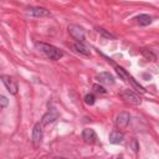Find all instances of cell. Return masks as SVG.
<instances>
[{"mask_svg": "<svg viewBox=\"0 0 159 159\" xmlns=\"http://www.w3.org/2000/svg\"><path fill=\"white\" fill-rule=\"evenodd\" d=\"M27 12L35 17H43V16H48L50 15V11L46 10L45 7H40V6H36V7H29L27 9Z\"/></svg>", "mask_w": 159, "mask_h": 159, "instance_id": "9", "label": "cell"}, {"mask_svg": "<svg viewBox=\"0 0 159 159\" xmlns=\"http://www.w3.org/2000/svg\"><path fill=\"white\" fill-rule=\"evenodd\" d=\"M68 32L75 40H77V42H83L84 41V31L78 25H70L68 26Z\"/></svg>", "mask_w": 159, "mask_h": 159, "instance_id": "3", "label": "cell"}, {"mask_svg": "<svg viewBox=\"0 0 159 159\" xmlns=\"http://www.w3.org/2000/svg\"><path fill=\"white\" fill-rule=\"evenodd\" d=\"M84 102H86L87 104L92 106V104H94V102H96V97H94L92 93H89V94H86V96H84Z\"/></svg>", "mask_w": 159, "mask_h": 159, "instance_id": "15", "label": "cell"}, {"mask_svg": "<svg viewBox=\"0 0 159 159\" xmlns=\"http://www.w3.org/2000/svg\"><path fill=\"white\" fill-rule=\"evenodd\" d=\"M123 139H124V134L119 130H113L109 134V142L112 144H119L123 142Z\"/></svg>", "mask_w": 159, "mask_h": 159, "instance_id": "11", "label": "cell"}, {"mask_svg": "<svg viewBox=\"0 0 159 159\" xmlns=\"http://www.w3.org/2000/svg\"><path fill=\"white\" fill-rule=\"evenodd\" d=\"M140 52H142L143 56H144L147 60H149V61H154V60L157 58V56H155L152 51H149V50H147V48H140Z\"/></svg>", "mask_w": 159, "mask_h": 159, "instance_id": "14", "label": "cell"}, {"mask_svg": "<svg viewBox=\"0 0 159 159\" xmlns=\"http://www.w3.org/2000/svg\"><path fill=\"white\" fill-rule=\"evenodd\" d=\"M41 139H42V129H41V124L37 123V124H35V127L32 129V142H34V145L39 147L40 143H41Z\"/></svg>", "mask_w": 159, "mask_h": 159, "instance_id": "7", "label": "cell"}, {"mask_svg": "<svg viewBox=\"0 0 159 159\" xmlns=\"http://www.w3.org/2000/svg\"><path fill=\"white\" fill-rule=\"evenodd\" d=\"M35 45H36V47L39 48V51L42 52V53H43L46 57H48L50 60H60V58L63 56V52H62L60 48H57V47H55V46H52V45H50V43L36 42Z\"/></svg>", "mask_w": 159, "mask_h": 159, "instance_id": "1", "label": "cell"}, {"mask_svg": "<svg viewBox=\"0 0 159 159\" xmlns=\"http://www.w3.org/2000/svg\"><path fill=\"white\" fill-rule=\"evenodd\" d=\"M75 48H76V51H78L80 53H82V55H86V56H88L89 53H91V51H89V47L84 43V42H75Z\"/></svg>", "mask_w": 159, "mask_h": 159, "instance_id": "12", "label": "cell"}, {"mask_svg": "<svg viewBox=\"0 0 159 159\" xmlns=\"http://www.w3.org/2000/svg\"><path fill=\"white\" fill-rule=\"evenodd\" d=\"M98 81H99V83H102V84L109 86V84H113V83H114V77H113L109 72H101V73L98 75Z\"/></svg>", "mask_w": 159, "mask_h": 159, "instance_id": "10", "label": "cell"}, {"mask_svg": "<svg viewBox=\"0 0 159 159\" xmlns=\"http://www.w3.org/2000/svg\"><path fill=\"white\" fill-rule=\"evenodd\" d=\"M117 159H123V157H118V158H117Z\"/></svg>", "mask_w": 159, "mask_h": 159, "instance_id": "20", "label": "cell"}, {"mask_svg": "<svg viewBox=\"0 0 159 159\" xmlns=\"http://www.w3.org/2000/svg\"><path fill=\"white\" fill-rule=\"evenodd\" d=\"M120 96H122V98H123L124 101H127V102H129V103H132V104H139V103H140L139 96H138L137 93H134L133 91H130V89H124V91L120 93Z\"/></svg>", "mask_w": 159, "mask_h": 159, "instance_id": "5", "label": "cell"}, {"mask_svg": "<svg viewBox=\"0 0 159 159\" xmlns=\"http://www.w3.org/2000/svg\"><path fill=\"white\" fill-rule=\"evenodd\" d=\"M58 116H60L58 111H57L56 108H51V109H48V111L43 114V117H42V119H41V124H42V125H46V124H48V123H52V122H55V120L58 118Z\"/></svg>", "mask_w": 159, "mask_h": 159, "instance_id": "4", "label": "cell"}, {"mask_svg": "<svg viewBox=\"0 0 159 159\" xmlns=\"http://www.w3.org/2000/svg\"><path fill=\"white\" fill-rule=\"evenodd\" d=\"M132 147H133V150H134V152H138V150H139V145H138V143H137L135 139L132 140Z\"/></svg>", "mask_w": 159, "mask_h": 159, "instance_id": "19", "label": "cell"}, {"mask_svg": "<svg viewBox=\"0 0 159 159\" xmlns=\"http://www.w3.org/2000/svg\"><path fill=\"white\" fill-rule=\"evenodd\" d=\"M129 119H130V116H129L128 112H120L119 114H117V117H116L117 128H119V129L125 128L128 125V123H129Z\"/></svg>", "mask_w": 159, "mask_h": 159, "instance_id": "6", "label": "cell"}, {"mask_svg": "<svg viewBox=\"0 0 159 159\" xmlns=\"http://www.w3.org/2000/svg\"><path fill=\"white\" fill-rule=\"evenodd\" d=\"M137 22L140 25V26H147L152 22V16L147 15V14H140L137 16Z\"/></svg>", "mask_w": 159, "mask_h": 159, "instance_id": "13", "label": "cell"}, {"mask_svg": "<svg viewBox=\"0 0 159 159\" xmlns=\"http://www.w3.org/2000/svg\"><path fill=\"white\" fill-rule=\"evenodd\" d=\"M82 138H83V140H84L86 143L93 144V143H96V140H97V134H96V132H94L93 129L86 128V129H83V132H82Z\"/></svg>", "mask_w": 159, "mask_h": 159, "instance_id": "8", "label": "cell"}, {"mask_svg": "<svg viewBox=\"0 0 159 159\" xmlns=\"http://www.w3.org/2000/svg\"><path fill=\"white\" fill-rule=\"evenodd\" d=\"M93 89L97 93H106V89L102 86H99V84H93Z\"/></svg>", "mask_w": 159, "mask_h": 159, "instance_id": "16", "label": "cell"}, {"mask_svg": "<svg viewBox=\"0 0 159 159\" xmlns=\"http://www.w3.org/2000/svg\"><path fill=\"white\" fill-rule=\"evenodd\" d=\"M1 81L2 83L5 84L6 89L11 93V94H16L17 93V89H19V86H17V82L15 78L10 77V76H1Z\"/></svg>", "mask_w": 159, "mask_h": 159, "instance_id": "2", "label": "cell"}, {"mask_svg": "<svg viewBox=\"0 0 159 159\" xmlns=\"http://www.w3.org/2000/svg\"><path fill=\"white\" fill-rule=\"evenodd\" d=\"M7 103H9L7 98H6L5 96H1V97H0V106H1V108H5V107L7 106Z\"/></svg>", "mask_w": 159, "mask_h": 159, "instance_id": "17", "label": "cell"}, {"mask_svg": "<svg viewBox=\"0 0 159 159\" xmlns=\"http://www.w3.org/2000/svg\"><path fill=\"white\" fill-rule=\"evenodd\" d=\"M98 32H101L102 35H104V36H106V37H108V39H113V37H114L113 35H111V34H108V32H106V31H104L103 29H98Z\"/></svg>", "mask_w": 159, "mask_h": 159, "instance_id": "18", "label": "cell"}]
</instances>
